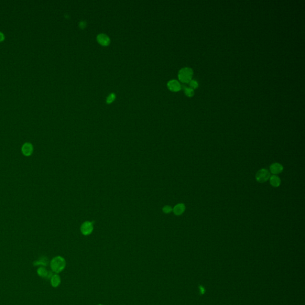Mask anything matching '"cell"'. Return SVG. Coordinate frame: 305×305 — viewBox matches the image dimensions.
Segmentation results:
<instances>
[{
  "label": "cell",
  "instance_id": "6da1fadb",
  "mask_svg": "<svg viewBox=\"0 0 305 305\" xmlns=\"http://www.w3.org/2000/svg\"><path fill=\"white\" fill-rule=\"evenodd\" d=\"M66 262L63 257L58 256L54 257L50 262V267L53 272L59 274L63 271L66 267Z\"/></svg>",
  "mask_w": 305,
  "mask_h": 305
},
{
  "label": "cell",
  "instance_id": "7a4b0ae2",
  "mask_svg": "<svg viewBox=\"0 0 305 305\" xmlns=\"http://www.w3.org/2000/svg\"><path fill=\"white\" fill-rule=\"evenodd\" d=\"M193 71L190 67H183L178 73L179 80L183 83H189L192 80Z\"/></svg>",
  "mask_w": 305,
  "mask_h": 305
},
{
  "label": "cell",
  "instance_id": "3957f363",
  "mask_svg": "<svg viewBox=\"0 0 305 305\" xmlns=\"http://www.w3.org/2000/svg\"><path fill=\"white\" fill-rule=\"evenodd\" d=\"M270 178V173L265 169H262L258 171L256 174V180L259 183L267 182Z\"/></svg>",
  "mask_w": 305,
  "mask_h": 305
},
{
  "label": "cell",
  "instance_id": "277c9868",
  "mask_svg": "<svg viewBox=\"0 0 305 305\" xmlns=\"http://www.w3.org/2000/svg\"><path fill=\"white\" fill-rule=\"evenodd\" d=\"M34 148L33 144L30 142H26L21 147L22 154L25 157H30L34 153Z\"/></svg>",
  "mask_w": 305,
  "mask_h": 305
},
{
  "label": "cell",
  "instance_id": "5b68a950",
  "mask_svg": "<svg viewBox=\"0 0 305 305\" xmlns=\"http://www.w3.org/2000/svg\"><path fill=\"white\" fill-rule=\"evenodd\" d=\"M93 229L94 228L93 223L88 221H86L84 223H83L81 227V232L84 235H88L91 234V232L93 231Z\"/></svg>",
  "mask_w": 305,
  "mask_h": 305
},
{
  "label": "cell",
  "instance_id": "8992f818",
  "mask_svg": "<svg viewBox=\"0 0 305 305\" xmlns=\"http://www.w3.org/2000/svg\"><path fill=\"white\" fill-rule=\"evenodd\" d=\"M37 273L39 277L47 279H50L52 275H53L51 271H49L44 267H41L38 269Z\"/></svg>",
  "mask_w": 305,
  "mask_h": 305
},
{
  "label": "cell",
  "instance_id": "52a82bcc",
  "mask_svg": "<svg viewBox=\"0 0 305 305\" xmlns=\"http://www.w3.org/2000/svg\"><path fill=\"white\" fill-rule=\"evenodd\" d=\"M168 87L173 92H178L181 90V85L180 83L176 80H171L168 83Z\"/></svg>",
  "mask_w": 305,
  "mask_h": 305
},
{
  "label": "cell",
  "instance_id": "ba28073f",
  "mask_svg": "<svg viewBox=\"0 0 305 305\" xmlns=\"http://www.w3.org/2000/svg\"><path fill=\"white\" fill-rule=\"evenodd\" d=\"M269 169H270L271 172L275 175L281 173L284 169L283 166L281 165L280 163H274L272 164L270 166Z\"/></svg>",
  "mask_w": 305,
  "mask_h": 305
},
{
  "label": "cell",
  "instance_id": "9c48e42d",
  "mask_svg": "<svg viewBox=\"0 0 305 305\" xmlns=\"http://www.w3.org/2000/svg\"><path fill=\"white\" fill-rule=\"evenodd\" d=\"M97 41L99 44L103 46L108 45L110 42V39L109 37L104 34H100L98 35Z\"/></svg>",
  "mask_w": 305,
  "mask_h": 305
},
{
  "label": "cell",
  "instance_id": "30bf717a",
  "mask_svg": "<svg viewBox=\"0 0 305 305\" xmlns=\"http://www.w3.org/2000/svg\"><path fill=\"white\" fill-rule=\"evenodd\" d=\"M185 205L183 203H179L176 205L173 209V212L174 214L176 216H180L183 214V212L185 210Z\"/></svg>",
  "mask_w": 305,
  "mask_h": 305
},
{
  "label": "cell",
  "instance_id": "8fae6325",
  "mask_svg": "<svg viewBox=\"0 0 305 305\" xmlns=\"http://www.w3.org/2000/svg\"><path fill=\"white\" fill-rule=\"evenodd\" d=\"M50 283L52 287H57L61 283V278L60 276L57 274H53L50 278Z\"/></svg>",
  "mask_w": 305,
  "mask_h": 305
},
{
  "label": "cell",
  "instance_id": "7c38bea8",
  "mask_svg": "<svg viewBox=\"0 0 305 305\" xmlns=\"http://www.w3.org/2000/svg\"><path fill=\"white\" fill-rule=\"evenodd\" d=\"M270 183L272 186L274 187H278L280 184H281V180L280 178L277 176V175H272V176H270Z\"/></svg>",
  "mask_w": 305,
  "mask_h": 305
},
{
  "label": "cell",
  "instance_id": "4fadbf2b",
  "mask_svg": "<svg viewBox=\"0 0 305 305\" xmlns=\"http://www.w3.org/2000/svg\"><path fill=\"white\" fill-rule=\"evenodd\" d=\"M48 259L45 257H41L39 260L35 261L34 262V265H42L43 267H45L48 264Z\"/></svg>",
  "mask_w": 305,
  "mask_h": 305
},
{
  "label": "cell",
  "instance_id": "5bb4252c",
  "mask_svg": "<svg viewBox=\"0 0 305 305\" xmlns=\"http://www.w3.org/2000/svg\"><path fill=\"white\" fill-rule=\"evenodd\" d=\"M181 87H183V91H184V93L188 97H192L194 96V89H193L192 88H188V87H186L185 85H181Z\"/></svg>",
  "mask_w": 305,
  "mask_h": 305
},
{
  "label": "cell",
  "instance_id": "9a60e30c",
  "mask_svg": "<svg viewBox=\"0 0 305 305\" xmlns=\"http://www.w3.org/2000/svg\"><path fill=\"white\" fill-rule=\"evenodd\" d=\"M189 84H190V88H192L193 89H197L198 87V82L196 81H195V80H191L189 82Z\"/></svg>",
  "mask_w": 305,
  "mask_h": 305
},
{
  "label": "cell",
  "instance_id": "2e32d148",
  "mask_svg": "<svg viewBox=\"0 0 305 305\" xmlns=\"http://www.w3.org/2000/svg\"><path fill=\"white\" fill-rule=\"evenodd\" d=\"M116 98V96H115V94L112 93V94H110V95L107 97V99H106V101L107 103H112L114 99Z\"/></svg>",
  "mask_w": 305,
  "mask_h": 305
},
{
  "label": "cell",
  "instance_id": "e0dca14e",
  "mask_svg": "<svg viewBox=\"0 0 305 305\" xmlns=\"http://www.w3.org/2000/svg\"><path fill=\"white\" fill-rule=\"evenodd\" d=\"M173 210V209L170 206H165L163 208V212L165 213H170Z\"/></svg>",
  "mask_w": 305,
  "mask_h": 305
},
{
  "label": "cell",
  "instance_id": "ac0fdd59",
  "mask_svg": "<svg viewBox=\"0 0 305 305\" xmlns=\"http://www.w3.org/2000/svg\"><path fill=\"white\" fill-rule=\"evenodd\" d=\"M4 39H5V35H4V34L2 32H0V42L4 41Z\"/></svg>",
  "mask_w": 305,
  "mask_h": 305
},
{
  "label": "cell",
  "instance_id": "d6986e66",
  "mask_svg": "<svg viewBox=\"0 0 305 305\" xmlns=\"http://www.w3.org/2000/svg\"><path fill=\"white\" fill-rule=\"evenodd\" d=\"M86 23L85 22H81L80 24H79V26L81 27V28H84L85 27Z\"/></svg>",
  "mask_w": 305,
  "mask_h": 305
},
{
  "label": "cell",
  "instance_id": "ffe728a7",
  "mask_svg": "<svg viewBox=\"0 0 305 305\" xmlns=\"http://www.w3.org/2000/svg\"><path fill=\"white\" fill-rule=\"evenodd\" d=\"M101 305V304H99V305Z\"/></svg>",
  "mask_w": 305,
  "mask_h": 305
}]
</instances>
